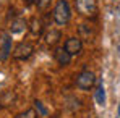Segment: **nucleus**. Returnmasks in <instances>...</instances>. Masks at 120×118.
<instances>
[{"mask_svg": "<svg viewBox=\"0 0 120 118\" xmlns=\"http://www.w3.org/2000/svg\"><path fill=\"white\" fill-rule=\"evenodd\" d=\"M54 21L60 24V26H65L68 21H70V16H71V11H70V5L67 0H59L55 8H54Z\"/></svg>", "mask_w": 120, "mask_h": 118, "instance_id": "1", "label": "nucleus"}, {"mask_svg": "<svg viewBox=\"0 0 120 118\" xmlns=\"http://www.w3.org/2000/svg\"><path fill=\"white\" fill-rule=\"evenodd\" d=\"M75 7L83 16H96L98 0H75Z\"/></svg>", "mask_w": 120, "mask_h": 118, "instance_id": "2", "label": "nucleus"}, {"mask_svg": "<svg viewBox=\"0 0 120 118\" xmlns=\"http://www.w3.org/2000/svg\"><path fill=\"white\" fill-rule=\"evenodd\" d=\"M94 82H96V76H94V73L89 71V70L81 71L80 75L76 76V87L81 89V91H89V89L94 86Z\"/></svg>", "mask_w": 120, "mask_h": 118, "instance_id": "3", "label": "nucleus"}, {"mask_svg": "<svg viewBox=\"0 0 120 118\" xmlns=\"http://www.w3.org/2000/svg\"><path fill=\"white\" fill-rule=\"evenodd\" d=\"M34 54V45L29 42H20L16 44V47L13 49V58L15 60H28Z\"/></svg>", "mask_w": 120, "mask_h": 118, "instance_id": "4", "label": "nucleus"}, {"mask_svg": "<svg viewBox=\"0 0 120 118\" xmlns=\"http://www.w3.org/2000/svg\"><path fill=\"white\" fill-rule=\"evenodd\" d=\"M11 54V37L7 31L0 32V61H5Z\"/></svg>", "mask_w": 120, "mask_h": 118, "instance_id": "5", "label": "nucleus"}, {"mask_svg": "<svg viewBox=\"0 0 120 118\" xmlns=\"http://www.w3.org/2000/svg\"><path fill=\"white\" fill-rule=\"evenodd\" d=\"M65 49H67V52L71 57L73 55H80L81 50H83V42H81L80 37H70L65 42Z\"/></svg>", "mask_w": 120, "mask_h": 118, "instance_id": "6", "label": "nucleus"}, {"mask_svg": "<svg viewBox=\"0 0 120 118\" xmlns=\"http://www.w3.org/2000/svg\"><path fill=\"white\" fill-rule=\"evenodd\" d=\"M54 57H55V60H57V63H59L60 66H67L71 61V55L67 52L65 47H57L55 52H54Z\"/></svg>", "mask_w": 120, "mask_h": 118, "instance_id": "7", "label": "nucleus"}, {"mask_svg": "<svg viewBox=\"0 0 120 118\" xmlns=\"http://www.w3.org/2000/svg\"><path fill=\"white\" fill-rule=\"evenodd\" d=\"M60 39H62V32L59 29H50L44 34V42L47 45H57Z\"/></svg>", "mask_w": 120, "mask_h": 118, "instance_id": "8", "label": "nucleus"}, {"mask_svg": "<svg viewBox=\"0 0 120 118\" xmlns=\"http://www.w3.org/2000/svg\"><path fill=\"white\" fill-rule=\"evenodd\" d=\"M26 28H28L26 20H24V18H16V20L11 21L10 32H11V34H21V32H24V31H26Z\"/></svg>", "mask_w": 120, "mask_h": 118, "instance_id": "9", "label": "nucleus"}, {"mask_svg": "<svg viewBox=\"0 0 120 118\" xmlns=\"http://www.w3.org/2000/svg\"><path fill=\"white\" fill-rule=\"evenodd\" d=\"M42 29H44V23L39 18H33L29 23V31L33 36H41L42 34Z\"/></svg>", "mask_w": 120, "mask_h": 118, "instance_id": "10", "label": "nucleus"}, {"mask_svg": "<svg viewBox=\"0 0 120 118\" xmlns=\"http://www.w3.org/2000/svg\"><path fill=\"white\" fill-rule=\"evenodd\" d=\"M96 102L99 105H104L105 104V91H104V84L99 82L98 87H96Z\"/></svg>", "mask_w": 120, "mask_h": 118, "instance_id": "11", "label": "nucleus"}, {"mask_svg": "<svg viewBox=\"0 0 120 118\" xmlns=\"http://www.w3.org/2000/svg\"><path fill=\"white\" fill-rule=\"evenodd\" d=\"M38 117H39V113L36 112V108H28V110L18 113L15 118H38Z\"/></svg>", "mask_w": 120, "mask_h": 118, "instance_id": "12", "label": "nucleus"}, {"mask_svg": "<svg viewBox=\"0 0 120 118\" xmlns=\"http://www.w3.org/2000/svg\"><path fill=\"white\" fill-rule=\"evenodd\" d=\"M80 34H81V37H84L86 40H89L93 37V31H91V28L88 24H81L80 26Z\"/></svg>", "mask_w": 120, "mask_h": 118, "instance_id": "13", "label": "nucleus"}, {"mask_svg": "<svg viewBox=\"0 0 120 118\" xmlns=\"http://www.w3.org/2000/svg\"><path fill=\"white\" fill-rule=\"evenodd\" d=\"M34 108H36V112L39 113L41 117H47V115H49L47 108L44 107V104H42L41 100H34Z\"/></svg>", "mask_w": 120, "mask_h": 118, "instance_id": "14", "label": "nucleus"}, {"mask_svg": "<svg viewBox=\"0 0 120 118\" xmlns=\"http://www.w3.org/2000/svg\"><path fill=\"white\" fill-rule=\"evenodd\" d=\"M50 2H52V0H38L36 3H38V7H39L41 10H47V8L50 7Z\"/></svg>", "mask_w": 120, "mask_h": 118, "instance_id": "15", "label": "nucleus"}, {"mask_svg": "<svg viewBox=\"0 0 120 118\" xmlns=\"http://www.w3.org/2000/svg\"><path fill=\"white\" fill-rule=\"evenodd\" d=\"M36 2H38V0H23V3H24L26 7H31V5L36 3Z\"/></svg>", "mask_w": 120, "mask_h": 118, "instance_id": "16", "label": "nucleus"}, {"mask_svg": "<svg viewBox=\"0 0 120 118\" xmlns=\"http://www.w3.org/2000/svg\"><path fill=\"white\" fill-rule=\"evenodd\" d=\"M119 115H120V105H119Z\"/></svg>", "mask_w": 120, "mask_h": 118, "instance_id": "17", "label": "nucleus"}]
</instances>
